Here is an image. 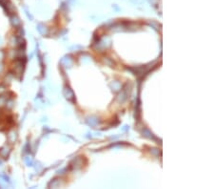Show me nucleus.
Wrapping results in <instances>:
<instances>
[{
	"label": "nucleus",
	"instance_id": "nucleus-1",
	"mask_svg": "<svg viewBox=\"0 0 214 189\" xmlns=\"http://www.w3.org/2000/svg\"><path fill=\"white\" fill-rule=\"evenodd\" d=\"M9 153H10V149L7 146H4V147H2L1 149H0V156L3 157V158L8 157Z\"/></svg>",
	"mask_w": 214,
	"mask_h": 189
},
{
	"label": "nucleus",
	"instance_id": "nucleus-5",
	"mask_svg": "<svg viewBox=\"0 0 214 189\" xmlns=\"http://www.w3.org/2000/svg\"><path fill=\"white\" fill-rule=\"evenodd\" d=\"M3 58H4V53L2 51H0V61L3 60Z\"/></svg>",
	"mask_w": 214,
	"mask_h": 189
},
{
	"label": "nucleus",
	"instance_id": "nucleus-2",
	"mask_svg": "<svg viewBox=\"0 0 214 189\" xmlns=\"http://www.w3.org/2000/svg\"><path fill=\"white\" fill-rule=\"evenodd\" d=\"M9 141H11V142H14L15 140V133L14 131H10L9 132Z\"/></svg>",
	"mask_w": 214,
	"mask_h": 189
},
{
	"label": "nucleus",
	"instance_id": "nucleus-4",
	"mask_svg": "<svg viewBox=\"0 0 214 189\" xmlns=\"http://www.w3.org/2000/svg\"><path fill=\"white\" fill-rule=\"evenodd\" d=\"M5 103V98L2 97H0V107H2Z\"/></svg>",
	"mask_w": 214,
	"mask_h": 189
},
{
	"label": "nucleus",
	"instance_id": "nucleus-6",
	"mask_svg": "<svg viewBox=\"0 0 214 189\" xmlns=\"http://www.w3.org/2000/svg\"><path fill=\"white\" fill-rule=\"evenodd\" d=\"M2 70H3V66H2L1 64H0V73L2 72Z\"/></svg>",
	"mask_w": 214,
	"mask_h": 189
},
{
	"label": "nucleus",
	"instance_id": "nucleus-3",
	"mask_svg": "<svg viewBox=\"0 0 214 189\" xmlns=\"http://www.w3.org/2000/svg\"><path fill=\"white\" fill-rule=\"evenodd\" d=\"M12 22H13V24H14V25H15V26H16V25L19 23L18 18H17V17H13V18H12Z\"/></svg>",
	"mask_w": 214,
	"mask_h": 189
}]
</instances>
